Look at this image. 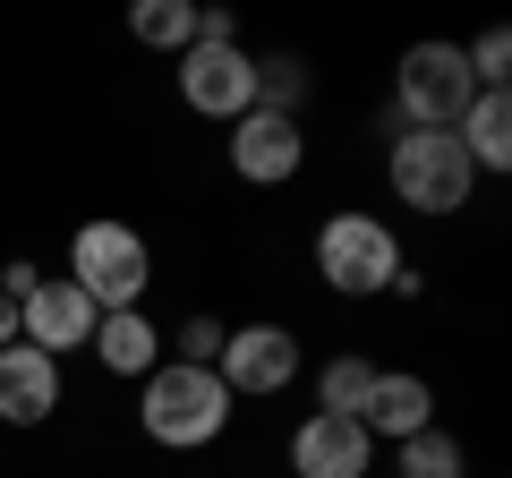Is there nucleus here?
Masks as SVG:
<instances>
[{
    "instance_id": "39448f33",
    "label": "nucleus",
    "mask_w": 512,
    "mask_h": 478,
    "mask_svg": "<svg viewBox=\"0 0 512 478\" xmlns=\"http://www.w3.org/2000/svg\"><path fill=\"white\" fill-rule=\"evenodd\" d=\"M478 188L470 154H461L453 129H402L393 137V197L419 205V214H461Z\"/></svg>"
},
{
    "instance_id": "20e7f679",
    "label": "nucleus",
    "mask_w": 512,
    "mask_h": 478,
    "mask_svg": "<svg viewBox=\"0 0 512 478\" xmlns=\"http://www.w3.org/2000/svg\"><path fill=\"white\" fill-rule=\"evenodd\" d=\"M470 103H478V86H470L461 43H410L402 52V69H393V111H402V129H461Z\"/></svg>"
},
{
    "instance_id": "4be33fe9",
    "label": "nucleus",
    "mask_w": 512,
    "mask_h": 478,
    "mask_svg": "<svg viewBox=\"0 0 512 478\" xmlns=\"http://www.w3.org/2000/svg\"><path fill=\"white\" fill-rule=\"evenodd\" d=\"M18 342V308H9V299H0V350Z\"/></svg>"
},
{
    "instance_id": "2eb2a0df",
    "label": "nucleus",
    "mask_w": 512,
    "mask_h": 478,
    "mask_svg": "<svg viewBox=\"0 0 512 478\" xmlns=\"http://www.w3.org/2000/svg\"><path fill=\"white\" fill-rule=\"evenodd\" d=\"M128 35L146 43V52H188L197 43V9L188 0H137L128 9Z\"/></svg>"
},
{
    "instance_id": "dca6fc26",
    "label": "nucleus",
    "mask_w": 512,
    "mask_h": 478,
    "mask_svg": "<svg viewBox=\"0 0 512 478\" xmlns=\"http://www.w3.org/2000/svg\"><path fill=\"white\" fill-rule=\"evenodd\" d=\"M393 478H461V436H444V427H419V436H402V453H393Z\"/></svg>"
},
{
    "instance_id": "9b49d317",
    "label": "nucleus",
    "mask_w": 512,
    "mask_h": 478,
    "mask_svg": "<svg viewBox=\"0 0 512 478\" xmlns=\"http://www.w3.org/2000/svg\"><path fill=\"white\" fill-rule=\"evenodd\" d=\"M60 393H69L60 359H43L35 342H9V350H0V419H9V427H43L60 410Z\"/></svg>"
},
{
    "instance_id": "4468645a",
    "label": "nucleus",
    "mask_w": 512,
    "mask_h": 478,
    "mask_svg": "<svg viewBox=\"0 0 512 478\" xmlns=\"http://www.w3.org/2000/svg\"><path fill=\"white\" fill-rule=\"evenodd\" d=\"M453 137L470 154V171H512V94H478Z\"/></svg>"
},
{
    "instance_id": "9d476101",
    "label": "nucleus",
    "mask_w": 512,
    "mask_h": 478,
    "mask_svg": "<svg viewBox=\"0 0 512 478\" xmlns=\"http://www.w3.org/2000/svg\"><path fill=\"white\" fill-rule=\"evenodd\" d=\"M367 453H376V436L333 410H308L291 427V478H367Z\"/></svg>"
},
{
    "instance_id": "6e6552de",
    "label": "nucleus",
    "mask_w": 512,
    "mask_h": 478,
    "mask_svg": "<svg viewBox=\"0 0 512 478\" xmlns=\"http://www.w3.org/2000/svg\"><path fill=\"white\" fill-rule=\"evenodd\" d=\"M94 316H103V308H94L69 274H43L35 291L18 299V342H35L43 359H69V350L94 342Z\"/></svg>"
},
{
    "instance_id": "1a4fd4ad",
    "label": "nucleus",
    "mask_w": 512,
    "mask_h": 478,
    "mask_svg": "<svg viewBox=\"0 0 512 478\" xmlns=\"http://www.w3.org/2000/svg\"><path fill=\"white\" fill-rule=\"evenodd\" d=\"M299 163H308V137H299L291 111H239V120H231V171L248 188L299 180Z\"/></svg>"
},
{
    "instance_id": "f8f14e48",
    "label": "nucleus",
    "mask_w": 512,
    "mask_h": 478,
    "mask_svg": "<svg viewBox=\"0 0 512 478\" xmlns=\"http://www.w3.org/2000/svg\"><path fill=\"white\" fill-rule=\"evenodd\" d=\"M359 427L367 436H419V427H436V393H427V376H402V368H376V385H367L359 402Z\"/></svg>"
},
{
    "instance_id": "f3484780",
    "label": "nucleus",
    "mask_w": 512,
    "mask_h": 478,
    "mask_svg": "<svg viewBox=\"0 0 512 478\" xmlns=\"http://www.w3.org/2000/svg\"><path fill=\"white\" fill-rule=\"evenodd\" d=\"M367 385H376V359H325V376H316V410H333V419H359Z\"/></svg>"
},
{
    "instance_id": "f03ea898",
    "label": "nucleus",
    "mask_w": 512,
    "mask_h": 478,
    "mask_svg": "<svg viewBox=\"0 0 512 478\" xmlns=\"http://www.w3.org/2000/svg\"><path fill=\"white\" fill-rule=\"evenodd\" d=\"M316 274L342 299H376V291H393V282L410 274V257H402V239H393V222L325 214V231H316Z\"/></svg>"
},
{
    "instance_id": "a211bd4d",
    "label": "nucleus",
    "mask_w": 512,
    "mask_h": 478,
    "mask_svg": "<svg viewBox=\"0 0 512 478\" xmlns=\"http://www.w3.org/2000/svg\"><path fill=\"white\" fill-rule=\"evenodd\" d=\"M299 94H308V69H299L291 52L256 60V111H291V120H299Z\"/></svg>"
},
{
    "instance_id": "f257e3e1",
    "label": "nucleus",
    "mask_w": 512,
    "mask_h": 478,
    "mask_svg": "<svg viewBox=\"0 0 512 478\" xmlns=\"http://www.w3.org/2000/svg\"><path fill=\"white\" fill-rule=\"evenodd\" d=\"M137 419H146V436L171 444V453H205V444L231 427V393H222L214 368H180V359H163V368L146 376V393H137Z\"/></svg>"
},
{
    "instance_id": "412c9836",
    "label": "nucleus",
    "mask_w": 512,
    "mask_h": 478,
    "mask_svg": "<svg viewBox=\"0 0 512 478\" xmlns=\"http://www.w3.org/2000/svg\"><path fill=\"white\" fill-rule=\"evenodd\" d=\"M197 43H239V18L231 9H197Z\"/></svg>"
},
{
    "instance_id": "6ab92c4d",
    "label": "nucleus",
    "mask_w": 512,
    "mask_h": 478,
    "mask_svg": "<svg viewBox=\"0 0 512 478\" xmlns=\"http://www.w3.org/2000/svg\"><path fill=\"white\" fill-rule=\"evenodd\" d=\"M222 333H231L222 316H188V325L171 333V342H180L171 359H180V368H214V359H222Z\"/></svg>"
},
{
    "instance_id": "0eeeda50",
    "label": "nucleus",
    "mask_w": 512,
    "mask_h": 478,
    "mask_svg": "<svg viewBox=\"0 0 512 478\" xmlns=\"http://www.w3.org/2000/svg\"><path fill=\"white\" fill-rule=\"evenodd\" d=\"M180 103L205 111V120L256 111V52H239V43H188L180 52Z\"/></svg>"
},
{
    "instance_id": "423d86ee",
    "label": "nucleus",
    "mask_w": 512,
    "mask_h": 478,
    "mask_svg": "<svg viewBox=\"0 0 512 478\" xmlns=\"http://www.w3.org/2000/svg\"><path fill=\"white\" fill-rule=\"evenodd\" d=\"M214 376H222L231 402H265V393H282L299 376V333L291 325H231V333H222Z\"/></svg>"
},
{
    "instance_id": "7ed1b4c3",
    "label": "nucleus",
    "mask_w": 512,
    "mask_h": 478,
    "mask_svg": "<svg viewBox=\"0 0 512 478\" xmlns=\"http://www.w3.org/2000/svg\"><path fill=\"white\" fill-rule=\"evenodd\" d=\"M69 282H77L103 316H111V308H137L146 282H154L146 231H128V222H77V239H69Z\"/></svg>"
},
{
    "instance_id": "aec40b11",
    "label": "nucleus",
    "mask_w": 512,
    "mask_h": 478,
    "mask_svg": "<svg viewBox=\"0 0 512 478\" xmlns=\"http://www.w3.org/2000/svg\"><path fill=\"white\" fill-rule=\"evenodd\" d=\"M35 282H43V265H35V257H9V265H0V299H9V308H18Z\"/></svg>"
},
{
    "instance_id": "ddd939ff",
    "label": "nucleus",
    "mask_w": 512,
    "mask_h": 478,
    "mask_svg": "<svg viewBox=\"0 0 512 478\" xmlns=\"http://www.w3.org/2000/svg\"><path fill=\"white\" fill-rule=\"evenodd\" d=\"M86 350L103 359L111 376H137V385L163 368V333H154L146 308H111V316H94V342H86Z\"/></svg>"
}]
</instances>
